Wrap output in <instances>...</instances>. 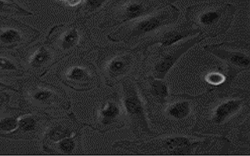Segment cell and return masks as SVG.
<instances>
[{"mask_svg":"<svg viewBox=\"0 0 250 156\" xmlns=\"http://www.w3.org/2000/svg\"><path fill=\"white\" fill-rule=\"evenodd\" d=\"M0 68L6 70H14L16 67L12 62L5 58H0Z\"/></svg>","mask_w":250,"mask_h":156,"instance_id":"cell-15","label":"cell"},{"mask_svg":"<svg viewBox=\"0 0 250 156\" xmlns=\"http://www.w3.org/2000/svg\"><path fill=\"white\" fill-rule=\"evenodd\" d=\"M189 109L188 103H179L172 108L170 110V114L176 118L181 119L186 116L188 114Z\"/></svg>","mask_w":250,"mask_h":156,"instance_id":"cell-7","label":"cell"},{"mask_svg":"<svg viewBox=\"0 0 250 156\" xmlns=\"http://www.w3.org/2000/svg\"><path fill=\"white\" fill-rule=\"evenodd\" d=\"M183 36L181 35H171L169 37L167 38V40L164 42L165 45H170V44H174L176 42L182 39Z\"/></svg>","mask_w":250,"mask_h":156,"instance_id":"cell-20","label":"cell"},{"mask_svg":"<svg viewBox=\"0 0 250 156\" xmlns=\"http://www.w3.org/2000/svg\"><path fill=\"white\" fill-rule=\"evenodd\" d=\"M172 64H173L172 60L167 59L163 64H161V65H159V66H158V69L161 71V72H163V71L168 70V68L170 67V66H172Z\"/></svg>","mask_w":250,"mask_h":156,"instance_id":"cell-21","label":"cell"},{"mask_svg":"<svg viewBox=\"0 0 250 156\" xmlns=\"http://www.w3.org/2000/svg\"><path fill=\"white\" fill-rule=\"evenodd\" d=\"M160 24H161V18H153L141 22L138 26V29L144 32H151L152 30L157 28L158 26Z\"/></svg>","mask_w":250,"mask_h":156,"instance_id":"cell-5","label":"cell"},{"mask_svg":"<svg viewBox=\"0 0 250 156\" xmlns=\"http://www.w3.org/2000/svg\"><path fill=\"white\" fill-rule=\"evenodd\" d=\"M225 9L208 8L204 10L199 17L200 24L203 26L214 25L219 22L223 14L225 13Z\"/></svg>","mask_w":250,"mask_h":156,"instance_id":"cell-1","label":"cell"},{"mask_svg":"<svg viewBox=\"0 0 250 156\" xmlns=\"http://www.w3.org/2000/svg\"><path fill=\"white\" fill-rule=\"evenodd\" d=\"M125 106L130 113H137L141 111V105L137 98L130 97L125 101Z\"/></svg>","mask_w":250,"mask_h":156,"instance_id":"cell-10","label":"cell"},{"mask_svg":"<svg viewBox=\"0 0 250 156\" xmlns=\"http://www.w3.org/2000/svg\"><path fill=\"white\" fill-rule=\"evenodd\" d=\"M238 107H239V103L237 101H230L223 104L216 110L215 119L217 123H221L223 120H225L229 115H231L234 111H236Z\"/></svg>","mask_w":250,"mask_h":156,"instance_id":"cell-2","label":"cell"},{"mask_svg":"<svg viewBox=\"0 0 250 156\" xmlns=\"http://www.w3.org/2000/svg\"><path fill=\"white\" fill-rule=\"evenodd\" d=\"M84 76H85V72L83 70L80 69V68H74L70 74V78L75 79V80H80Z\"/></svg>","mask_w":250,"mask_h":156,"instance_id":"cell-16","label":"cell"},{"mask_svg":"<svg viewBox=\"0 0 250 156\" xmlns=\"http://www.w3.org/2000/svg\"><path fill=\"white\" fill-rule=\"evenodd\" d=\"M48 58H49V56H48V54L46 52H40L38 54H36V55L35 56L32 64H33V66H40V65L43 64L44 62H46Z\"/></svg>","mask_w":250,"mask_h":156,"instance_id":"cell-13","label":"cell"},{"mask_svg":"<svg viewBox=\"0 0 250 156\" xmlns=\"http://www.w3.org/2000/svg\"><path fill=\"white\" fill-rule=\"evenodd\" d=\"M19 128L24 132H28L31 131L35 128L36 126V122L34 119H32V117H25L24 119H21L19 121Z\"/></svg>","mask_w":250,"mask_h":156,"instance_id":"cell-9","label":"cell"},{"mask_svg":"<svg viewBox=\"0 0 250 156\" xmlns=\"http://www.w3.org/2000/svg\"><path fill=\"white\" fill-rule=\"evenodd\" d=\"M76 39H77V33H76V31H72L65 36L64 42H65L66 44L71 45V44H73L76 42Z\"/></svg>","mask_w":250,"mask_h":156,"instance_id":"cell-19","label":"cell"},{"mask_svg":"<svg viewBox=\"0 0 250 156\" xmlns=\"http://www.w3.org/2000/svg\"><path fill=\"white\" fill-rule=\"evenodd\" d=\"M105 0H86V6L88 8L97 9L103 4Z\"/></svg>","mask_w":250,"mask_h":156,"instance_id":"cell-18","label":"cell"},{"mask_svg":"<svg viewBox=\"0 0 250 156\" xmlns=\"http://www.w3.org/2000/svg\"><path fill=\"white\" fill-rule=\"evenodd\" d=\"M0 13L24 14V15L31 14L10 0H0Z\"/></svg>","mask_w":250,"mask_h":156,"instance_id":"cell-3","label":"cell"},{"mask_svg":"<svg viewBox=\"0 0 250 156\" xmlns=\"http://www.w3.org/2000/svg\"><path fill=\"white\" fill-rule=\"evenodd\" d=\"M18 126V122L14 118H6L0 122V131L10 132Z\"/></svg>","mask_w":250,"mask_h":156,"instance_id":"cell-8","label":"cell"},{"mask_svg":"<svg viewBox=\"0 0 250 156\" xmlns=\"http://www.w3.org/2000/svg\"><path fill=\"white\" fill-rule=\"evenodd\" d=\"M207 80L208 83H211V84L217 85V84H220V83H222L223 82L225 81V77L221 74L212 73L207 75Z\"/></svg>","mask_w":250,"mask_h":156,"instance_id":"cell-11","label":"cell"},{"mask_svg":"<svg viewBox=\"0 0 250 156\" xmlns=\"http://www.w3.org/2000/svg\"><path fill=\"white\" fill-rule=\"evenodd\" d=\"M83 0H66V2L68 3V6H76L81 3Z\"/></svg>","mask_w":250,"mask_h":156,"instance_id":"cell-25","label":"cell"},{"mask_svg":"<svg viewBox=\"0 0 250 156\" xmlns=\"http://www.w3.org/2000/svg\"><path fill=\"white\" fill-rule=\"evenodd\" d=\"M50 94L51 93L49 91H41L40 93H36L35 98L37 99L39 101H45L50 97Z\"/></svg>","mask_w":250,"mask_h":156,"instance_id":"cell-22","label":"cell"},{"mask_svg":"<svg viewBox=\"0 0 250 156\" xmlns=\"http://www.w3.org/2000/svg\"><path fill=\"white\" fill-rule=\"evenodd\" d=\"M64 136H65V133L64 131H55L51 134V137L54 140H58V139L62 138Z\"/></svg>","mask_w":250,"mask_h":156,"instance_id":"cell-24","label":"cell"},{"mask_svg":"<svg viewBox=\"0 0 250 156\" xmlns=\"http://www.w3.org/2000/svg\"><path fill=\"white\" fill-rule=\"evenodd\" d=\"M144 12V7L141 4L138 3H131L126 6L125 9V17L129 19L137 18Z\"/></svg>","mask_w":250,"mask_h":156,"instance_id":"cell-6","label":"cell"},{"mask_svg":"<svg viewBox=\"0 0 250 156\" xmlns=\"http://www.w3.org/2000/svg\"><path fill=\"white\" fill-rule=\"evenodd\" d=\"M123 67V63L122 62H119V61H117V62H115L111 64V71H119V70H121Z\"/></svg>","mask_w":250,"mask_h":156,"instance_id":"cell-23","label":"cell"},{"mask_svg":"<svg viewBox=\"0 0 250 156\" xmlns=\"http://www.w3.org/2000/svg\"><path fill=\"white\" fill-rule=\"evenodd\" d=\"M119 113L117 107L115 105L110 104L109 106L103 111V115L105 119H111L117 115Z\"/></svg>","mask_w":250,"mask_h":156,"instance_id":"cell-12","label":"cell"},{"mask_svg":"<svg viewBox=\"0 0 250 156\" xmlns=\"http://www.w3.org/2000/svg\"><path fill=\"white\" fill-rule=\"evenodd\" d=\"M61 148L64 152H71L73 150L74 143L72 140L66 139L61 143Z\"/></svg>","mask_w":250,"mask_h":156,"instance_id":"cell-17","label":"cell"},{"mask_svg":"<svg viewBox=\"0 0 250 156\" xmlns=\"http://www.w3.org/2000/svg\"><path fill=\"white\" fill-rule=\"evenodd\" d=\"M59 1H66V0H59Z\"/></svg>","mask_w":250,"mask_h":156,"instance_id":"cell-26","label":"cell"},{"mask_svg":"<svg viewBox=\"0 0 250 156\" xmlns=\"http://www.w3.org/2000/svg\"><path fill=\"white\" fill-rule=\"evenodd\" d=\"M21 35L20 32L15 28H8L2 31L0 34V40L4 44H15L20 41Z\"/></svg>","mask_w":250,"mask_h":156,"instance_id":"cell-4","label":"cell"},{"mask_svg":"<svg viewBox=\"0 0 250 156\" xmlns=\"http://www.w3.org/2000/svg\"><path fill=\"white\" fill-rule=\"evenodd\" d=\"M231 62L234 64H236L238 66H248L250 61L247 58L242 57V56L234 55L231 58Z\"/></svg>","mask_w":250,"mask_h":156,"instance_id":"cell-14","label":"cell"}]
</instances>
